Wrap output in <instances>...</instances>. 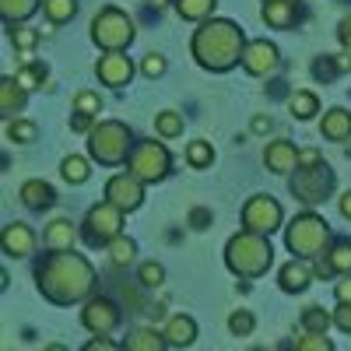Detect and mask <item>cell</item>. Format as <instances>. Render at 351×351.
Masks as SVG:
<instances>
[{
	"mask_svg": "<svg viewBox=\"0 0 351 351\" xmlns=\"http://www.w3.org/2000/svg\"><path fill=\"white\" fill-rule=\"evenodd\" d=\"M36 288L53 306H74L92 295L95 267L88 263V256H81L74 250H53L36 267Z\"/></svg>",
	"mask_w": 351,
	"mask_h": 351,
	"instance_id": "cell-1",
	"label": "cell"
},
{
	"mask_svg": "<svg viewBox=\"0 0 351 351\" xmlns=\"http://www.w3.org/2000/svg\"><path fill=\"white\" fill-rule=\"evenodd\" d=\"M190 53L193 60L204 71H215L225 74L236 64H243V53H246V39H243V28L228 18H208L200 21V28L190 39Z\"/></svg>",
	"mask_w": 351,
	"mask_h": 351,
	"instance_id": "cell-2",
	"label": "cell"
},
{
	"mask_svg": "<svg viewBox=\"0 0 351 351\" xmlns=\"http://www.w3.org/2000/svg\"><path fill=\"white\" fill-rule=\"evenodd\" d=\"M271 263H274V246L260 232L243 228L225 243V267L236 278H260L271 271Z\"/></svg>",
	"mask_w": 351,
	"mask_h": 351,
	"instance_id": "cell-3",
	"label": "cell"
},
{
	"mask_svg": "<svg viewBox=\"0 0 351 351\" xmlns=\"http://www.w3.org/2000/svg\"><path fill=\"white\" fill-rule=\"evenodd\" d=\"M327 243H330V225H327V218H319L313 211L295 215V218H291V225L285 228V246L295 253V256H302V260L324 256L327 253Z\"/></svg>",
	"mask_w": 351,
	"mask_h": 351,
	"instance_id": "cell-4",
	"label": "cell"
},
{
	"mask_svg": "<svg viewBox=\"0 0 351 351\" xmlns=\"http://www.w3.org/2000/svg\"><path fill=\"white\" fill-rule=\"evenodd\" d=\"M134 152V141L127 123L120 120H99L88 134V155H92L99 165H123Z\"/></svg>",
	"mask_w": 351,
	"mask_h": 351,
	"instance_id": "cell-5",
	"label": "cell"
},
{
	"mask_svg": "<svg viewBox=\"0 0 351 351\" xmlns=\"http://www.w3.org/2000/svg\"><path fill=\"white\" fill-rule=\"evenodd\" d=\"M92 43L106 53H120L134 43V21L120 8H102L92 18Z\"/></svg>",
	"mask_w": 351,
	"mask_h": 351,
	"instance_id": "cell-6",
	"label": "cell"
},
{
	"mask_svg": "<svg viewBox=\"0 0 351 351\" xmlns=\"http://www.w3.org/2000/svg\"><path fill=\"white\" fill-rule=\"evenodd\" d=\"M288 190L302 204H324L334 193V169L327 162L299 165L295 172H291V180H288Z\"/></svg>",
	"mask_w": 351,
	"mask_h": 351,
	"instance_id": "cell-7",
	"label": "cell"
},
{
	"mask_svg": "<svg viewBox=\"0 0 351 351\" xmlns=\"http://www.w3.org/2000/svg\"><path fill=\"white\" fill-rule=\"evenodd\" d=\"M169 165H172V158H169V148H165L162 141H137L130 158H127V172H134L141 183L165 180Z\"/></svg>",
	"mask_w": 351,
	"mask_h": 351,
	"instance_id": "cell-8",
	"label": "cell"
},
{
	"mask_svg": "<svg viewBox=\"0 0 351 351\" xmlns=\"http://www.w3.org/2000/svg\"><path fill=\"white\" fill-rule=\"evenodd\" d=\"M123 225V211L116 208L112 200H99L92 211L84 215V228H81V236L88 246H109L116 236H123L120 232Z\"/></svg>",
	"mask_w": 351,
	"mask_h": 351,
	"instance_id": "cell-9",
	"label": "cell"
},
{
	"mask_svg": "<svg viewBox=\"0 0 351 351\" xmlns=\"http://www.w3.org/2000/svg\"><path fill=\"white\" fill-rule=\"evenodd\" d=\"M281 221H285V211H281V204L271 193H253L246 200V208H243V228L260 232V236H271V232L281 228Z\"/></svg>",
	"mask_w": 351,
	"mask_h": 351,
	"instance_id": "cell-10",
	"label": "cell"
},
{
	"mask_svg": "<svg viewBox=\"0 0 351 351\" xmlns=\"http://www.w3.org/2000/svg\"><path fill=\"white\" fill-rule=\"evenodd\" d=\"M120 319H123V309L116 306L112 299H102V295L88 299L84 309H81V324H84V330H88V334H95V337H109L116 327H120Z\"/></svg>",
	"mask_w": 351,
	"mask_h": 351,
	"instance_id": "cell-11",
	"label": "cell"
},
{
	"mask_svg": "<svg viewBox=\"0 0 351 351\" xmlns=\"http://www.w3.org/2000/svg\"><path fill=\"white\" fill-rule=\"evenodd\" d=\"M106 200H112L120 211H137L141 200H144V183L134 172H116L106 183Z\"/></svg>",
	"mask_w": 351,
	"mask_h": 351,
	"instance_id": "cell-12",
	"label": "cell"
},
{
	"mask_svg": "<svg viewBox=\"0 0 351 351\" xmlns=\"http://www.w3.org/2000/svg\"><path fill=\"white\" fill-rule=\"evenodd\" d=\"M281 64V56H278V46L267 43V39H253L246 43V53H243V67L246 74L253 77H263V74H274Z\"/></svg>",
	"mask_w": 351,
	"mask_h": 351,
	"instance_id": "cell-13",
	"label": "cell"
},
{
	"mask_svg": "<svg viewBox=\"0 0 351 351\" xmlns=\"http://www.w3.org/2000/svg\"><path fill=\"white\" fill-rule=\"evenodd\" d=\"M95 74H99V81L109 84V88H123V84H130V77H134V64H130V56H127L123 49H120V53H106V56H99Z\"/></svg>",
	"mask_w": 351,
	"mask_h": 351,
	"instance_id": "cell-14",
	"label": "cell"
},
{
	"mask_svg": "<svg viewBox=\"0 0 351 351\" xmlns=\"http://www.w3.org/2000/svg\"><path fill=\"white\" fill-rule=\"evenodd\" d=\"M0 246H4L8 256L21 260V256H28V253L36 250V232L28 228L25 221H8L4 232H0Z\"/></svg>",
	"mask_w": 351,
	"mask_h": 351,
	"instance_id": "cell-15",
	"label": "cell"
},
{
	"mask_svg": "<svg viewBox=\"0 0 351 351\" xmlns=\"http://www.w3.org/2000/svg\"><path fill=\"white\" fill-rule=\"evenodd\" d=\"M309 281H313V267H309V260H302V256H291L285 267L278 271V285H281V291H288V295L306 291Z\"/></svg>",
	"mask_w": 351,
	"mask_h": 351,
	"instance_id": "cell-16",
	"label": "cell"
},
{
	"mask_svg": "<svg viewBox=\"0 0 351 351\" xmlns=\"http://www.w3.org/2000/svg\"><path fill=\"white\" fill-rule=\"evenodd\" d=\"M263 165L271 172L285 176V172H295L299 169V152L291 141H271L267 148H263Z\"/></svg>",
	"mask_w": 351,
	"mask_h": 351,
	"instance_id": "cell-17",
	"label": "cell"
},
{
	"mask_svg": "<svg viewBox=\"0 0 351 351\" xmlns=\"http://www.w3.org/2000/svg\"><path fill=\"white\" fill-rule=\"evenodd\" d=\"M162 334H165L169 348H190V344L197 341V324H193V316L176 313V316H169V319H165Z\"/></svg>",
	"mask_w": 351,
	"mask_h": 351,
	"instance_id": "cell-18",
	"label": "cell"
},
{
	"mask_svg": "<svg viewBox=\"0 0 351 351\" xmlns=\"http://www.w3.org/2000/svg\"><path fill=\"white\" fill-rule=\"evenodd\" d=\"M263 21L271 28H291L295 25V14H299V4L295 0H263Z\"/></svg>",
	"mask_w": 351,
	"mask_h": 351,
	"instance_id": "cell-19",
	"label": "cell"
},
{
	"mask_svg": "<svg viewBox=\"0 0 351 351\" xmlns=\"http://www.w3.org/2000/svg\"><path fill=\"white\" fill-rule=\"evenodd\" d=\"M18 197H21V204L28 211H46V208H53V186L49 183H43V180H28V183H21V190H18Z\"/></svg>",
	"mask_w": 351,
	"mask_h": 351,
	"instance_id": "cell-20",
	"label": "cell"
},
{
	"mask_svg": "<svg viewBox=\"0 0 351 351\" xmlns=\"http://www.w3.org/2000/svg\"><path fill=\"white\" fill-rule=\"evenodd\" d=\"M123 351H169V341L155 327H141V330L123 337Z\"/></svg>",
	"mask_w": 351,
	"mask_h": 351,
	"instance_id": "cell-21",
	"label": "cell"
},
{
	"mask_svg": "<svg viewBox=\"0 0 351 351\" xmlns=\"http://www.w3.org/2000/svg\"><path fill=\"white\" fill-rule=\"evenodd\" d=\"M43 243L49 250H74V221L71 218H53L43 232Z\"/></svg>",
	"mask_w": 351,
	"mask_h": 351,
	"instance_id": "cell-22",
	"label": "cell"
},
{
	"mask_svg": "<svg viewBox=\"0 0 351 351\" xmlns=\"http://www.w3.org/2000/svg\"><path fill=\"white\" fill-rule=\"evenodd\" d=\"M319 134H324L327 141H348L351 137V112L348 109H330L324 112V123H319Z\"/></svg>",
	"mask_w": 351,
	"mask_h": 351,
	"instance_id": "cell-23",
	"label": "cell"
},
{
	"mask_svg": "<svg viewBox=\"0 0 351 351\" xmlns=\"http://www.w3.org/2000/svg\"><path fill=\"white\" fill-rule=\"evenodd\" d=\"M21 106H25V88L18 84V77H11V74L0 77V112L11 120L14 112H21Z\"/></svg>",
	"mask_w": 351,
	"mask_h": 351,
	"instance_id": "cell-24",
	"label": "cell"
},
{
	"mask_svg": "<svg viewBox=\"0 0 351 351\" xmlns=\"http://www.w3.org/2000/svg\"><path fill=\"white\" fill-rule=\"evenodd\" d=\"M172 4H176V14L186 21H208L215 14L218 0H172Z\"/></svg>",
	"mask_w": 351,
	"mask_h": 351,
	"instance_id": "cell-25",
	"label": "cell"
},
{
	"mask_svg": "<svg viewBox=\"0 0 351 351\" xmlns=\"http://www.w3.org/2000/svg\"><path fill=\"white\" fill-rule=\"evenodd\" d=\"M39 8V0H0V14H4V21H8V28H14V25H21L28 14H32Z\"/></svg>",
	"mask_w": 351,
	"mask_h": 351,
	"instance_id": "cell-26",
	"label": "cell"
},
{
	"mask_svg": "<svg viewBox=\"0 0 351 351\" xmlns=\"http://www.w3.org/2000/svg\"><path fill=\"white\" fill-rule=\"evenodd\" d=\"M324 260H327V267H330L334 274H351V243H348V239L334 243V246L324 253Z\"/></svg>",
	"mask_w": 351,
	"mask_h": 351,
	"instance_id": "cell-27",
	"label": "cell"
},
{
	"mask_svg": "<svg viewBox=\"0 0 351 351\" xmlns=\"http://www.w3.org/2000/svg\"><path fill=\"white\" fill-rule=\"evenodd\" d=\"M134 256H137V243H134V239L116 236V239L109 243V260L116 263V267H127V263H134Z\"/></svg>",
	"mask_w": 351,
	"mask_h": 351,
	"instance_id": "cell-28",
	"label": "cell"
},
{
	"mask_svg": "<svg viewBox=\"0 0 351 351\" xmlns=\"http://www.w3.org/2000/svg\"><path fill=\"white\" fill-rule=\"evenodd\" d=\"M330 324H334L330 313H324L319 306H306V313H302V330H309V334H327Z\"/></svg>",
	"mask_w": 351,
	"mask_h": 351,
	"instance_id": "cell-29",
	"label": "cell"
},
{
	"mask_svg": "<svg viewBox=\"0 0 351 351\" xmlns=\"http://www.w3.org/2000/svg\"><path fill=\"white\" fill-rule=\"evenodd\" d=\"M60 176L67 183H84L88 176H92V169H88V158H81V155H67L64 162H60Z\"/></svg>",
	"mask_w": 351,
	"mask_h": 351,
	"instance_id": "cell-30",
	"label": "cell"
},
{
	"mask_svg": "<svg viewBox=\"0 0 351 351\" xmlns=\"http://www.w3.org/2000/svg\"><path fill=\"white\" fill-rule=\"evenodd\" d=\"M288 109L299 116V120H309V116H316L319 112V99L313 95V92H295L288 99Z\"/></svg>",
	"mask_w": 351,
	"mask_h": 351,
	"instance_id": "cell-31",
	"label": "cell"
},
{
	"mask_svg": "<svg viewBox=\"0 0 351 351\" xmlns=\"http://www.w3.org/2000/svg\"><path fill=\"white\" fill-rule=\"evenodd\" d=\"M291 351H334V341L327 334H309L302 330L295 341H291Z\"/></svg>",
	"mask_w": 351,
	"mask_h": 351,
	"instance_id": "cell-32",
	"label": "cell"
},
{
	"mask_svg": "<svg viewBox=\"0 0 351 351\" xmlns=\"http://www.w3.org/2000/svg\"><path fill=\"white\" fill-rule=\"evenodd\" d=\"M43 11H46V18H49L53 25H64V21L74 18L77 4H74V0H43Z\"/></svg>",
	"mask_w": 351,
	"mask_h": 351,
	"instance_id": "cell-33",
	"label": "cell"
},
{
	"mask_svg": "<svg viewBox=\"0 0 351 351\" xmlns=\"http://www.w3.org/2000/svg\"><path fill=\"white\" fill-rule=\"evenodd\" d=\"M137 285L141 288H162L165 285V267H162V263H155V260L141 263V267H137Z\"/></svg>",
	"mask_w": 351,
	"mask_h": 351,
	"instance_id": "cell-34",
	"label": "cell"
},
{
	"mask_svg": "<svg viewBox=\"0 0 351 351\" xmlns=\"http://www.w3.org/2000/svg\"><path fill=\"white\" fill-rule=\"evenodd\" d=\"M186 162L193 169H208L215 162V152H211V144L208 141H190V148H186Z\"/></svg>",
	"mask_w": 351,
	"mask_h": 351,
	"instance_id": "cell-35",
	"label": "cell"
},
{
	"mask_svg": "<svg viewBox=\"0 0 351 351\" xmlns=\"http://www.w3.org/2000/svg\"><path fill=\"white\" fill-rule=\"evenodd\" d=\"M155 130H158L162 137H180V134H183V116H180V112H172V109L158 112Z\"/></svg>",
	"mask_w": 351,
	"mask_h": 351,
	"instance_id": "cell-36",
	"label": "cell"
},
{
	"mask_svg": "<svg viewBox=\"0 0 351 351\" xmlns=\"http://www.w3.org/2000/svg\"><path fill=\"white\" fill-rule=\"evenodd\" d=\"M8 137L14 141V144H32L36 141V123L32 120H8Z\"/></svg>",
	"mask_w": 351,
	"mask_h": 351,
	"instance_id": "cell-37",
	"label": "cell"
},
{
	"mask_svg": "<svg viewBox=\"0 0 351 351\" xmlns=\"http://www.w3.org/2000/svg\"><path fill=\"white\" fill-rule=\"evenodd\" d=\"M14 77H18V84L25 88V92H32V88H39V84L46 81V67H43V64H25Z\"/></svg>",
	"mask_w": 351,
	"mask_h": 351,
	"instance_id": "cell-38",
	"label": "cell"
},
{
	"mask_svg": "<svg viewBox=\"0 0 351 351\" xmlns=\"http://www.w3.org/2000/svg\"><path fill=\"white\" fill-rule=\"evenodd\" d=\"M253 327H256V319H253V313L250 309H236L228 316V330L236 334V337H250L253 334Z\"/></svg>",
	"mask_w": 351,
	"mask_h": 351,
	"instance_id": "cell-39",
	"label": "cell"
},
{
	"mask_svg": "<svg viewBox=\"0 0 351 351\" xmlns=\"http://www.w3.org/2000/svg\"><path fill=\"white\" fill-rule=\"evenodd\" d=\"M11 39H14V46H18L21 53H28V49L39 43V32H36V28H25V25H14V28H11Z\"/></svg>",
	"mask_w": 351,
	"mask_h": 351,
	"instance_id": "cell-40",
	"label": "cell"
},
{
	"mask_svg": "<svg viewBox=\"0 0 351 351\" xmlns=\"http://www.w3.org/2000/svg\"><path fill=\"white\" fill-rule=\"evenodd\" d=\"M99 109H102V99H99L95 92H77V99H74V112L99 116Z\"/></svg>",
	"mask_w": 351,
	"mask_h": 351,
	"instance_id": "cell-41",
	"label": "cell"
},
{
	"mask_svg": "<svg viewBox=\"0 0 351 351\" xmlns=\"http://www.w3.org/2000/svg\"><path fill=\"white\" fill-rule=\"evenodd\" d=\"M141 71L148 77H162L165 74V56L162 53H148V56H144V64H141Z\"/></svg>",
	"mask_w": 351,
	"mask_h": 351,
	"instance_id": "cell-42",
	"label": "cell"
},
{
	"mask_svg": "<svg viewBox=\"0 0 351 351\" xmlns=\"http://www.w3.org/2000/svg\"><path fill=\"white\" fill-rule=\"evenodd\" d=\"M334 327L344 330V334H351V302H337V309H334Z\"/></svg>",
	"mask_w": 351,
	"mask_h": 351,
	"instance_id": "cell-43",
	"label": "cell"
},
{
	"mask_svg": "<svg viewBox=\"0 0 351 351\" xmlns=\"http://www.w3.org/2000/svg\"><path fill=\"white\" fill-rule=\"evenodd\" d=\"M81 351H123V344H112L109 337H92Z\"/></svg>",
	"mask_w": 351,
	"mask_h": 351,
	"instance_id": "cell-44",
	"label": "cell"
},
{
	"mask_svg": "<svg viewBox=\"0 0 351 351\" xmlns=\"http://www.w3.org/2000/svg\"><path fill=\"white\" fill-rule=\"evenodd\" d=\"M334 295L337 302H351V274H341V281L334 285Z\"/></svg>",
	"mask_w": 351,
	"mask_h": 351,
	"instance_id": "cell-45",
	"label": "cell"
},
{
	"mask_svg": "<svg viewBox=\"0 0 351 351\" xmlns=\"http://www.w3.org/2000/svg\"><path fill=\"white\" fill-rule=\"evenodd\" d=\"M337 39H341V46H344V49H351V14H348V18H341V25H337Z\"/></svg>",
	"mask_w": 351,
	"mask_h": 351,
	"instance_id": "cell-46",
	"label": "cell"
},
{
	"mask_svg": "<svg viewBox=\"0 0 351 351\" xmlns=\"http://www.w3.org/2000/svg\"><path fill=\"white\" fill-rule=\"evenodd\" d=\"M123 302H130V306H134V313L148 309V306L141 302V291H137V288H127V285H123Z\"/></svg>",
	"mask_w": 351,
	"mask_h": 351,
	"instance_id": "cell-47",
	"label": "cell"
},
{
	"mask_svg": "<svg viewBox=\"0 0 351 351\" xmlns=\"http://www.w3.org/2000/svg\"><path fill=\"white\" fill-rule=\"evenodd\" d=\"M208 221H211V211H204V208H197V211L190 215V225H193V228H208Z\"/></svg>",
	"mask_w": 351,
	"mask_h": 351,
	"instance_id": "cell-48",
	"label": "cell"
},
{
	"mask_svg": "<svg viewBox=\"0 0 351 351\" xmlns=\"http://www.w3.org/2000/svg\"><path fill=\"white\" fill-rule=\"evenodd\" d=\"M334 71H337V74H344V71H351V49H344V53L337 56V60H334Z\"/></svg>",
	"mask_w": 351,
	"mask_h": 351,
	"instance_id": "cell-49",
	"label": "cell"
},
{
	"mask_svg": "<svg viewBox=\"0 0 351 351\" xmlns=\"http://www.w3.org/2000/svg\"><path fill=\"white\" fill-rule=\"evenodd\" d=\"M319 162V152H302L299 155V165H316Z\"/></svg>",
	"mask_w": 351,
	"mask_h": 351,
	"instance_id": "cell-50",
	"label": "cell"
},
{
	"mask_svg": "<svg viewBox=\"0 0 351 351\" xmlns=\"http://www.w3.org/2000/svg\"><path fill=\"white\" fill-rule=\"evenodd\" d=\"M341 215H344V218L351 221V190H348V193L341 197Z\"/></svg>",
	"mask_w": 351,
	"mask_h": 351,
	"instance_id": "cell-51",
	"label": "cell"
},
{
	"mask_svg": "<svg viewBox=\"0 0 351 351\" xmlns=\"http://www.w3.org/2000/svg\"><path fill=\"white\" fill-rule=\"evenodd\" d=\"M253 130H256V134H267V130H271V120H263V116H256V120H253Z\"/></svg>",
	"mask_w": 351,
	"mask_h": 351,
	"instance_id": "cell-52",
	"label": "cell"
},
{
	"mask_svg": "<svg viewBox=\"0 0 351 351\" xmlns=\"http://www.w3.org/2000/svg\"><path fill=\"white\" fill-rule=\"evenodd\" d=\"M144 313H148L152 319H162V316H165V306H148V309H144Z\"/></svg>",
	"mask_w": 351,
	"mask_h": 351,
	"instance_id": "cell-53",
	"label": "cell"
},
{
	"mask_svg": "<svg viewBox=\"0 0 351 351\" xmlns=\"http://www.w3.org/2000/svg\"><path fill=\"white\" fill-rule=\"evenodd\" d=\"M43 351H67V348H64V344H46Z\"/></svg>",
	"mask_w": 351,
	"mask_h": 351,
	"instance_id": "cell-54",
	"label": "cell"
},
{
	"mask_svg": "<svg viewBox=\"0 0 351 351\" xmlns=\"http://www.w3.org/2000/svg\"><path fill=\"white\" fill-rule=\"evenodd\" d=\"M148 4H152V8H165V4H169V0H148Z\"/></svg>",
	"mask_w": 351,
	"mask_h": 351,
	"instance_id": "cell-55",
	"label": "cell"
}]
</instances>
